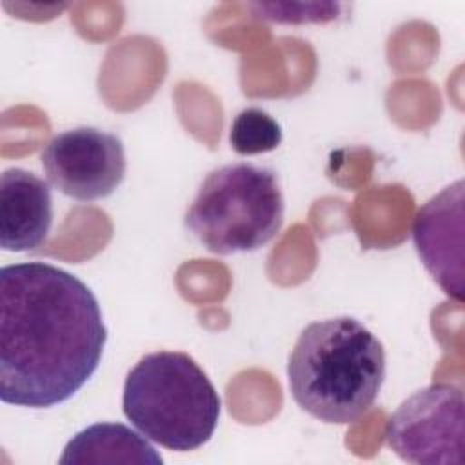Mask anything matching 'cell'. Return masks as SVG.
<instances>
[{"label": "cell", "instance_id": "6da1fadb", "mask_svg": "<svg viewBox=\"0 0 465 465\" xmlns=\"http://www.w3.org/2000/svg\"><path fill=\"white\" fill-rule=\"evenodd\" d=\"M107 341L93 291L44 262L0 271V398L45 409L76 394L100 365Z\"/></svg>", "mask_w": 465, "mask_h": 465}, {"label": "cell", "instance_id": "7a4b0ae2", "mask_svg": "<svg viewBox=\"0 0 465 465\" xmlns=\"http://www.w3.org/2000/svg\"><path fill=\"white\" fill-rule=\"evenodd\" d=\"M294 401L323 423L358 421L376 401L385 380L381 341L356 318L309 323L287 363Z\"/></svg>", "mask_w": 465, "mask_h": 465}, {"label": "cell", "instance_id": "3957f363", "mask_svg": "<svg viewBox=\"0 0 465 465\" xmlns=\"http://www.w3.org/2000/svg\"><path fill=\"white\" fill-rule=\"evenodd\" d=\"M125 418L151 441L178 452L202 447L220 420V396L203 369L185 352L145 354L127 372Z\"/></svg>", "mask_w": 465, "mask_h": 465}, {"label": "cell", "instance_id": "277c9868", "mask_svg": "<svg viewBox=\"0 0 465 465\" xmlns=\"http://www.w3.org/2000/svg\"><path fill=\"white\" fill-rule=\"evenodd\" d=\"M283 194L274 171L231 163L211 171L185 213V227L214 254L256 251L282 229Z\"/></svg>", "mask_w": 465, "mask_h": 465}, {"label": "cell", "instance_id": "5b68a950", "mask_svg": "<svg viewBox=\"0 0 465 465\" xmlns=\"http://www.w3.org/2000/svg\"><path fill=\"white\" fill-rule=\"evenodd\" d=\"M465 401L461 389L432 383L416 391L391 414L385 425L387 445L409 463H463Z\"/></svg>", "mask_w": 465, "mask_h": 465}, {"label": "cell", "instance_id": "8992f818", "mask_svg": "<svg viewBox=\"0 0 465 465\" xmlns=\"http://www.w3.org/2000/svg\"><path fill=\"white\" fill-rule=\"evenodd\" d=\"M40 160L47 182L80 202L113 194L127 169L122 140L96 127H76L53 136Z\"/></svg>", "mask_w": 465, "mask_h": 465}, {"label": "cell", "instance_id": "52a82bcc", "mask_svg": "<svg viewBox=\"0 0 465 465\" xmlns=\"http://www.w3.org/2000/svg\"><path fill=\"white\" fill-rule=\"evenodd\" d=\"M463 180L432 196L414 216L416 251L443 292L463 300Z\"/></svg>", "mask_w": 465, "mask_h": 465}, {"label": "cell", "instance_id": "ba28073f", "mask_svg": "<svg viewBox=\"0 0 465 465\" xmlns=\"http://www.w3.org/2000/svg\"><path fill=\"white\" fill-rule=\"evenodd\" d=\"M53 196L33 173L11 167L0 178V245L24 252L40 247L51 231Z\"/></svg>", "mask_w": 465, "mask_h": 465}, {"label": "cell", "instance_id": "9c48e42d", "mask_svg": "<svg viewBox=\"0 0 465 465\" xmlns=\"http://www.w3.org/2000/svg\"><path fill=\"white\" fill-rule=\"evenodd\" d=\"M163 460L147 438L124 423H94L73 436L60 458L67 463H154Z\"/></svg>", "mask_w": 465, "mask_h": 465}, {"label": "cell", "instance_id": "30bf717a", "mask_svg": "<svg viewBox=\"0 0 465 465\" xmlns=\"http://www.w3.org/2000/svg\"><path fill=\"white\" fill-rule=\"evenodd\" d=\"M231 147L243 156L269 153L282 142L280 124L260 107H247L240 111L229 131Z\"/></svg>", "mask_w": 465, "mask_h": 465}]
</instances>
